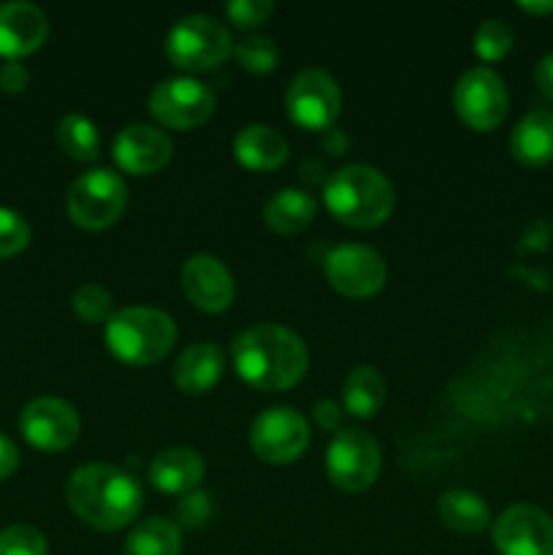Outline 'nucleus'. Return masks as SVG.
<instances>
[{"label":"nucleus","mask_w":553,"mask_h":555,"mask_svg":"<svg viewBox=\"0 0 553 555\" xmlns=\"http://www.w3.org/2000/svg\"><path fill=\"white\" fill-rule=\"evenodd\" d=\"M204 459L190 448H168L152 459L150 482L163 493L188 496L204 480Z\"/></svg>","instance_id":"nucleus-18"},{"label":"nucleus","mask_w":553,"mask_h":555,"mask_svg":"<svg viewBox=\"0 0 553 555\" xmlns=\"http://www.w3.org/2000/svg\"><path fill=\"white\" fill-rule=\"evenodd\" d=\"M182 534L173 520L150 518L141 520L125 540L123 555H179Z\"/></svg>","instance_id":"nucleus-25"},{"label":"nucleus","mask_w":553,"mask_h":555,"mask_svg":"<svg viewBox=\"0 0 553 555\" xmlns=\"http://www.w3.org/2000/svg\"><path fill=\"white\" fill-rule=\"evenodd\" d=\"M535 81H537V87H540L542 95H545L548 101H553V52L545 54V57L537 63Z\"/></svg>","instance_id":"nucleus-37"},{"label":"nucleus","mask_w":553,"mask_h":555,"mask_svg":"<svg viewBox=\"0 0 553 555\" xmlns=\"http://www.w3.org/2000/svg\"><path fill=\"white\" fill-rule=\"evenodd\" d=\"M0 555H47V537L30 524L0 531Z\"/></svg>","instance_id":"nucleus-30"},{"label":"nucleus","mask_w":553,"mask_h":555,"mask_svg":"<svg viewBox=\"0 0 553 555\" xmlns=\"http://www.w3.org/2000/svg\"><path fill=\"white\" fill-rule=\"evenodd\" d=\"M233 366L239 377L258 390H287L307 374L309 352L293 331L260 323L242 331L233 341Z\"/></svg>","instance_id":"nucleus-1"},{"label":"nucleus","mask_w":553,"mask_h":555,"mask_svg":"<svg viewBox=\"0 0 553 555\" xmlns=\"http://www.w3.org/2000/svg\"><path fill=\"white\" fill-rule=\"evenodd\" d=\"M453 106L472 130H493L507 117V87L491 68H472L455 81Z\"/></svg>","instance_id":"nucleus-10"},{"label":"nucleus","mask_w":553,"mask_h":555,"mask_svg":"<svg viewBox=\"0 0 553 555\" xmlns=\"http://www.w3.org/2000/svg\"><path fill=\"white\" fill-rule=\"evenodd\" d=\"M211 515V502L206 493H188V496L179 499V507H177V518L179 524L188 526V529H198V526H204L206 520H209Z\"/></svg>","instance_id":"nucleus-33"},{"label":"nucleus","mask_w":553,"mask_h":555,"mask_svg":"<svg viewBox=\"0 0 553 555\" xmlns=\"http://www.w3.org/2000/svg\"><path fill=\"white\" fill-rule=\"evenodd\" d=\"M74 312L81 323L98 325L108 323L114 314V301L112 293L103 291L101 285H81L79 291L74 293Z\"/></svg>","instance_id":"nucleus-28"},{"label":"nucleus","mask_w":553,"mask_h":555,"mask_svg":"<svg viewBox=\"0 0 553 555\" xmlns=\"http://www.w3.org/2000/svg\"><path fill=\"white\" fill-rule=\"evenodd\" d=\"M518 5L526 11V14H551L553 11V0H548V3H529V0H524V3Z\"/></svg>","instance_id":"nucleus-39"},{"label":"nucleus","mask_w":553,"mask_h":555,"mask_svg":"<svg viewBox=\"0 0 553 555\" xmlns=\"http://www.w3.org/2000/svg\"><path fill=\"white\" fill-rule=\"evenodd\" d=\"M20 466V450L5 434H0V480L11 477Z\"/></svg>","instance_id":"nucleus-36"},{"label":"nucleus","mask_w":553,"mask_h":555,"mask_svg":"<svg viewBox=\"0 0 553 555\" xmlns=\"http://www.w3.org/2000/svg\"><path fill=\"white\" fill-rule=\"evenodd\" d=\"M385 377L374 366H356L342 385V404L352 417H374L385 404Z\"/></svg>","instance_id":"nucleus-23"},{"label":"nucleus","mask_w":553,"mask_h":555,"mask_svg":"<svg viewBox=\"0 0 553 555\" xmlns=\"http://www.w3.org/2000/svg\"><path fill=\"white\" fill-rule=\"evenodd\" d=\"M128 206L125 179L112 168L81 173L68 190V215L85 231H103L123 217Z\"/></svg>","instance_id":"nucleus-6"},{"label":"nucleus","mask_w":553,"mask_h":555,"mask_svg":"<svg viewBox=\"0 0 553 555\" xmlns=\"http://www.w3.org/2000/svg\"><path fill=\"white\" fill-rule=\"evenodd\" d=\"M233 52L228 27L206 14L182 16L166 36V54L182 70L217 68Z\"/></svg>","instance_id":"nucleus-5"},{"label":"nucleus","mask_w":553,"mask_h":555,"mask_svg":"<svg viewBox=\"0 0 553 555\" xmlns=\"http://www.w3.org/2000/svg\"><path fill=\"white\" fill-rule=\"evenodd\" d=\"M30 85V70L20 60H5L0 65V90L3 92H22Z\"/></svg>","instance_id":"nucleus-34"},{"label":"nucleus","mask_w":553,"mask_h":555,"mask_svg":"<svg viewBox=\"0 0 553 555\" xmlns=\"http://www.w3.org/2000/svg\"><path fill=\"white\" fill-rule=\"evenodd\" d=\"M510 152L524 166H545L553 160V112L531 108L510 133Z\"/></svg>","instance_id":"nucleus-21"},{"label":"nucleus","mask_w":553,"mask_h":555,"mask_svg":"<svg viewBox=\"0 0 553 555\" xmlns=\"http://www.w3.org/2000/svg\"><path fill=\"white\" fill-rule=\"evenodd\" d=\"M314 211H318V201L307 190L285 188L271 195L263 209V217L266 225L274 233H280V236H296V233L307 231L309 222L314 220Z\"/></svg>","instance_id":"nucleus-22"},{"label":"nucleus","mask_w":553,"mask_h":555,"mask_svg":"<svg viewBox=\"0 0 553 555\" xmlns=\"http://www.w3.org/2000/svg\"><path fill=\"white\" fill-rule=\"evenodd\" d=\"M150 112L160 125L173 130H193L215 112V92L198 79L173 76L150 92Z\"/></svg>","instance_id":"nucleus-9"},{"label":"nucleus","mask_w":553,"mask_h":555,"mask_svg":"<svg viewBox=\"0 0 553 555\" xmlns=\"http://www.w3.org/2000/svg\"><path fill=\"white\" fill-rule=\"evenodd\" d=\"M314 423H318L320 428H325V431H334L339 434L342 431V406L336 404V401L331 399H320L318 404H314Z\"/></svg>","instance_id":"nucleus-35"},{"label":"nucleus","mask_w":553,"mask_h":555,"mask_svg":"<svg viewBox=\"0 0 553 555\" xmlns=\"http://www.w3.org/2000/svg\"><path fill=\"white\" fill-rule=\"evenodd\" d=\"M182 287L201 312H226L236 296L231 271L215 255H193L182 266Z\"/></svg>","instance_id":"nucleus-15"},{"label":"nucleus","mask_w":553,"mask_h":555,"mask_svg":"<svg viewBox=\"0 0 553 555\" xmlns=\"http://www.w3.org/2000/svg\"><path fill=\"white\" fill-rule=\"evenodd\" d=\"M20 431L33 448L43 450V453H57L79 439L81 421L79 412L68 401L43 396V399H33L22 410Z\"/></svg>","instance_id":"nucleus-13"},{"label":"nucleus","mask_w":553,"mask_h":555,"mask_svg":"<svg viewBox=\"0 0 553 555\" xmlns=\"http://www.w3.org/2000/svg\"><path fill=\"white\" fill-rule=\"evenodd\" d=\"M287 114L307 130H331L342 108V92L334 76L323 68H307L293 76L285 92Z\"/></svg>","instance_id":"nucleus-8"},{"label":"nucleus","mask_w":553,"mask_h":555,"mask_svg":"<svg viewBox=\"0 0 553 555\" xmlns=\"http://www.w3.org/2000/svg\"><path fill=\"white\" fill-rule=\"evenodd\" d=\"M437 513L448 529L459 531V534H480L488 524H491V513L488 504L483 502L477 493L472 491H448L439 496Z\"/></svg>","instance_id":"nucleus-24"},{"label":"nucleus","mask_w":553,"mask_h":555,"mask_svg":"<svg viewBox=\"0 0 553 555\" xmlns=\"http://www.w3.org/2000/svg\"><path fill=\"white\" fill-rule=\"evenodd\" d=\"M65 499L76 518L101 531L125 529L141 513L139 482L108 464L79 466L68 477Z\"/></svg>","instance_id":"nucleus-2"},{"label":"nucleus","mask_w":553,"mask_h":555,"mask_svg":"<svg viewBox=\"0 0 553 555\" xmlns=\"http://www.w3.org/2000/svg\"><path fill=\"white\" fill-rule=\"evenodd\" d=\"M236 60L249 74H269L280 60V49L269 36H247L236 43Z\"/></svg>","instance_id":"nucleus-29"},{"label":"nucleus","mask_w":553,"mask_h":555,"mask_svg":"<svg viewBox=\"0 0 553 555\" xmlns=\"http://www.w3.org/2000/svg\"><path fill=\"white\" fill-rule=\"evenodd\" d=\"M515 33L510 27V22L491 16V20H483L475 30V52L477 57L486 60V63H497L504 54L513 49Z\"/></svg>","instance_id":"nucleus-27"},{"label":"nucleus","mask_w":553,"mask_h":555,"mask_svg":"<svg viewBox=\"0 0 553 555\" xmlns=\"http://www.w3.org/2000/svg\"><path fill=\"white\" fill-rule=\"evenodd\" d=\"M49 36V20L38 5L14 0L0 3V57L20 60L43 47Z\"/></svg>","instance_id":"nucleus-17"},{"label":"nucleus","mask_w":553,"mask_h":555,"mask_svg":"<svg viewBox=\"0 0 553 555\" xmlns=\"http://www.w3.org/2000/svg\"><path fill=\"white\" fill-rule=\"evenodd\" d=\"M325 276L331 287L347 298H369L380 293L388 280L383 255L363 244H342L325 255Z\"/></svg>","instance_id":"nucleus-12"},{"label":"nucleus","mask_w":553,"mask_h":555,"mask_svg":"<svg viewBox=\"0 0 553 555\" xmlns=\"http://www.w3.org/2000/svg\"><path fill=\"white\" fill-rule=\"evenodd\" d=\"M30 244V225L14 209L0 206V260L14 258Z\"/></svg>","instance_id":"nucleus-31"},{"label":"nucleus","mask_w":553,"mask_h":555,"mask_svg":"<svg viewBox=\"0 0 553 555\" xmlns=\"http://www.w3.org/2000/svg\"><path fill=\"white\" fill-rule=\"evenodd\" d=\"M173 155V144L166 130L155 125H130L114 139V160L123 171L146 177L168 166Z\"/></svg>","instance_id":"nucleus-16"},{"label":"nucleus","mask_w":553,"mask_h":555,"mask_svg":"<svg viewBox=\"0 0 553 555\" xmlns=\"http://www.w3.org/2000/svg\"><path fill=\"white\" fill-rule=\"evenodd\" d=\"M493 545L502 555H553V518L535 504H515L493 524Z\"/></svg>","instance_id":"nucleus-14"},{"label":"nucleus","mask_w":553,"mask_h":555,"mask_svg":"<svg viewBox=\"0 0 553 555\" xmlns=\"http://www.w3.org/2000/svg\"><path fill=\"white\" fill-rule=\"evenodd\" d=\"M323 201L331 215L350 228H374L394 211L396 193L372 166H345L325 179Z\"/></svg>","instance_id":"nucleus-3"},{"label":"nucleus","mask_w":553,"mask_h":555,"mask_svg":"<svg viewBox=\"0 0 553 555\" xmlns=\"http://www.w3.org/2000/svg\"><path fill=\"white\" fill-rule=\"evenodd\" d=\"M226 369V356L215 341H198L188 347L173 363V383L182 393L201 396L217 385Z\"/></svg>","instance_id":"nucleus-19"},{"label":"nucleus","mask_w":553,"mask_h":555,"mask_svg":"<svg viewBox=\"0 0 553 555\" xmlns=\"http://www.w3.org/2000/svg\"><path fill=\"white\" fill-rule=\"evenodd\" d=\"M233 155L249 171H274L287 160V141L271 125H244L233 139Z\"/></svg>","instance_id":"nucleus-20"},{"label":"nucleus","mask_w":553,"mask_h":555,"mask_svg":"<svg viewBox=\"0 0 553 555\" xmlns=\"http://www.w3.org/2000/svg\"><path fill=\"white\" fill-rule=\"evenodd\" d=\"M177 341V325L160 309L128 307L106 323V345L128 366H152L163 361Z\"/></svg>","instance_id":"nucleus-4"},{"label":"nucleus","mask_w":553,"mask_h":555,"mask_svg":"<svg viewBox=\"0 0 553 555\" xmlns=\"http://www.w3.org/2000/svg\"><path fill=\"white\" fill-rule=\"evenodd\" d=\"M383 453L372 434L361 428H342L329 444L325 469L331 482L345 493H361L377 480Z\"/></svg>","instance_id":"nucleus-7"},{"label":"nucleus","mask_w":553,"mask_h":555,"mask_svg":"<svg viewBox=\"0 0 553 555\" xmlns=\"http://www.w3.org/2000/svg\"><path fill=\"white\" fill-rule=\"evenodd\" d=\"M323 146L331 152V155H345V152L350 150V139H347V135L342 133V130L331 128V130H325Z\"/></svg>","instance_id":"nucleus-38"},{"label":"nucleus","mask_w":553,"mask_h":555,"mask_svg":"<svg viewBox=\"0 0 553 555\" xmlns=\"http://www.w3.org/2000/svg\"><path fill=\"white\" fill-rule=\"evenodd\" d=\"M271 11H274V5L269 0H233V3H228L226 14L233 25L249 30V27L263 25L271 16Z\"/></svg>","instance_id":"nucleus-32"},{"label":"nucleus","mask_w":553,"mask_h":555,"mask_svg":"<svg viewBox=\"0 0 553 555\" xmlns=\"http://www.w3.org/2000/svg\"><path fill=\"white\" fill-rule=\"evenodd\" d=\"M309 444V423L291 406H271L249 426V448L260 461L291 464Z\"/></svg>","instance_id":"nucleus-11"},{"label":"nucleus","mask_w":553,"mask_h":555,"mask_svg":"<svg viewBox=\"0 0 553 555\" xmlns=\"http://www.w3.org/2000/svg\"><path fill=\"white\" fill-rule=\"evenodd\" d=\"M57 144L68 157L79 163H90L101 155V139L95 125L81 114H65L57 122Z\"/></svg>","instance_id":"nucleus-26"}]
</instances>
